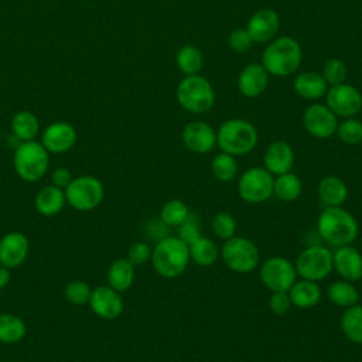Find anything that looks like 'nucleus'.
<instances>
[{
    "instance_id": "nucleus-18",
    "label": "nucleus",
    "mask_w": 362,
    "mask_h": 362,
    "mask_svg": "<svg viewBox=\"0 0 362 362\" xmlns=\"http://www.w3.org/2000/svg\"><path fill=\"white\" fill-rule=\"evenodd\" d=\"M332 269L342 280L359 281L362 279V252L352 245L337 247L332 253Z\"/></svg>"
},
{
    "instance_id": "nucleus-44",
    "label": "nucleus",
    "mask_w": 362,
    "mask_h": 362,
    "mask_svg": "<svg viewBox=\"0 0 362 362\" xmlns=\"http://www.w3.org/2000/svg\"><path fill=\"white\" fill-rule=\"evenodd\" d=\"M72 181V174L66 167H57L52 173H51V184L65 189L66 185Z\"/></svg>"
},
{
    "instance_id": "nucleus-29",
    "label": "nucleus",
    "mask_w": 362,
    "mask_h": 362,
    "mask_svg": "<svg viewBox=\"0 0 362 362\" xmlns=\"http://www.w3.org/2000/svg\"><path fill=\"white\" fill-rule=\"evenodd\" d=\"M27 334L25 322L21 317L11 313L0 314V342L1 344H17Z\"/></svg>"
},
{
    "instance_id": "nucleus-40",
    "label": "nucleus",
    "mask_w": 362,
    "mask_h": 362,
    "mask_svg": "<svg viewBox=\"0 0 362 362\" xmlns=\"http://www.w3.org/2000/svg\"><path fill=\"white\" fill-rule=\"evenodd\" d=\"M151 246L146 242H134L127 250V260L136 267L147 263L151 259Z\"/></svg>"
},
{
    "instance_id": "nucleus-11",
    "label": "nucleus",
    "mask_w": 362,
    "mask_h": 362,
    "mask_svg": "<svg viewBox=\"0 0 362 362\" xmlns=\"http://www.w3.org/2000/svg\"><path fill=\"white\" fill-rule=\"evenodd\" d=\"M260 280L270 291H288L297 280L294 263L283 256L266 259L260 266Z\"/></svg>"
},
{
    "instance_id": "nucleus-22",
    "label": "nucleus",
    "mask_w": 362,
    "mask_h": 362,
    "mask_svg": "<svg viewBox=\"0 0 362 362\" xmlns=\"http://www.w3.org/2000/svg\"><path fill=\"white\" fill-rule=\"evenodd\" d=\"M293 89L300 98L305 100H317L325 96L328 83L321 74L314 71H304L294 78Z\"/></svg>"
},
{
    "instance_id": "nucleus-31",
    "label": "nucleus",
    "mask_w": 362,
    "mask_h": 362,
    "mask_svg": "<svg viewBox=\"0 0 362 362\" xmlns=\"http://www.w3.org/2000/svg\"><path fill=\"white\" fill-rule=\"evenodd\" d=\"M341 329L344 335L354 344H362V305L354 304L341 315Z\"/></svg>"
},
{
    "instance_id": "nucleus-33",
    "label": "nucleus",
    "mask_w": 362,
    "mask_h": 362,
    "mask_svg": "<svg viewBox=\"0 0 362 362\" xmlns=\"http://www.w3.org/2000/svg\"><path fill=\"white\" fill-rule=\"evenodd\" d=\"M327 294L331 303L344 308L358 304V300H359V293L356 287L351 281H346L342 279L331 283L327 290Z\"/></svg>"
},
{
    "instance_id": "nucleus-30",
    "label": "nucleus",
    "mask_w": 362,
    "mask_h": 362,
    "mask_svg": "<svg viewBox=\"0 0 362 362\" xmlns=\"http://www.w3.org/2000/svg\"><path fill=\"white\" fill-rule=\"evenodd\" d=\"M301 191H303V182L296 174L288 171L274 177L273 194L280 201L293 202L301 195Z\"/></svg>"
},
{
    "instance_id": "nucleus-4",
    "label": "nucleus",
    "mask_w": 362,
    "mask_h": 362,
    "mask_svg": "<svg viewBox=\"0 0 362 362\" xmlns=\"http://www.w3.org/2000/svg\"><path fill=\"white\" fill-rule=\"evenodd\" d=\"M259 140L256 127L245 119L225 120L216 130V146L233 157L250 153Z\"/></svg>"
},
{
    "instance_id": "nucleus-17",
    "label": "nucleus",
    "mask_w": 362,
    "mask_h": 362,
    "mask_svg": "<svg viewBox=\"0 0 362 362\" xmlns=\"http://www.w3.org/2000/svg\"><path fill=\"white\" fill-rule=\"evenodd\" d=\"M30 253L28 238L17 230L7 232L0 238V264L11 269L21 266Z\"/></svg>"
},
{
    "instance_id": "nucleus-19",
    "label": "nucleus",
    "mask_w": 362,
    "mask_h": 362,
    "mask_svg": "<svg viewBox=\"0 0 362 362\" xmlns=\"http://www.w3.org/2000/svg\"><path fill=\"white\" fill-rule=\"evenodd\" d=\"M280 28V18L273 8H260L249 18L246 31L253 42L272 41Z\"/></svg>"
},
{
    "instance_id": "nucleus-8",
    "label": "nucleus",
    "mask_w": 362,
    "mask_h": 362,
    "mask_svg": "<svg viewBox=\"0 0 362 362\" xmlns=\"http://www.w3.org/2000/svg\"><path fill=\"white\" fill-rule=\"evenodd\" d=\"M221 257L225 266L235 273H249L259 266V249L247 238L232 236L221 247Z\"/></svg>"
},
{
    "instance_id": "nucleus-41",
    "label": "nucleus",
    "mask_w": 362,
    "mask_h": 362,
    "mask_svg": "<svg viewBox=\"0 0 362 362\" xmlns=\"http://www.w3.org/2000/svg\"><path fill=\"white\" fill-rule=\"evenodd\" d=\"M253 41L247 34L246 28H236L228 37V45L235 52H246L250 49Z\"/></svg>"
},
{
    "instance_id": "nucleus-20",
    "label": "nucleus",
    "mask_w": 362,
    "mask_h": 362,
    "mask_svg": "<svg viewBox=\"0 0 362 362\" xmlns=\"http://www.w3.org/2000/svg\"><path fill=\"white\" fill-rule=\"evenodd\" d=\"M294 164L293 147L284 140H276L270 143L263 154V167L272 175H280L288 173Z\"/></svg>"
},
{
    "instance_id": "nucleus-10",
    "label": "nucleus",
    "mask_w": 362,
    "mask_h": 362,
    "mask_svg": "<svg viewBox=\"0 0 362 362\" xmlns=\"http://www.w3.org/2000/svg\"><path fill=\"white\" fill-rule=\"evenodd\" d=\"M274 175L264 167L247 168L238 181V194L247 204H260L273 195Z\"/></svg>"
},
{
    "instance_id": "nucleus-36",
    "label": "nucleus",
    "mask_w": 362,
    "mask_h": 362,
    "mask_svg": "<svg viewBox=\"0 0 362 362\" xmlns=\"http://www.w3.org/2000/svg\"><path fill=\"white\" fill-rule=\"evenodd\" d=\"M92 287L83 280H71L64 287L65 300L74 305H85L89 303Z\"/></svg>"
},
{
    "instance_id": "nucleus-6",
    "label": "nucleus",
    "mask_w": 362,
    "mask_h": 362,
    "mask_svg": "<svg viewBox=\"0 0 362 362\" xmlns=\"http://www.w3.org/2000/svg\"><path fill=\"white\" fill-rule=\"evenodd\" d=\"M180 106L194 115L208 112L215 103V90L209 81L197 74L187 75L177 86L175 90Z\"/></svg>"
},
{
    "instance_id": "nucleus-15",
    "label": "nucleus",
    "mask_w": 362,
    "mask_h": 362,
    "mask_svg": "<svg viewBox=\"0 0 362 362\" xmlns=\"http://www.w3.org/2000/svg\"><path fill=\"white\" fill-rule=\"evenodd\" d=\"M76 130L68 122H52L41 133V144L49 154L69 151L76 143Z\"/></svg>"
},
{
    "instance_id": "nucleus-38",
    "label": "nucleus",
    "mask_w": 362,
    "mask_h": 362,
    "mask_svg": "<svg viewBox=\"0 0 362 362\" xmlns=\"http://www.w3.org/2000/svg\"><path fill=\"white\" fill-rule=\"evenodd\" d=\"M211 228H212V232L215 233V236L226 240V239L235 236L236 221L229 212H218L212 218Z\"/></svg>"
},
{
    "instance_id": "nucleus-45",
    "label": "nucleus",
    "mask_w": 362,
    "mask_h": 362,
    "mask_svg": "<svg viewBox=\"0 0 362 362\" xmlns=\"http://www.w3.org/2000/svg\"><path fill=\"white\" fill-rule=\"evenodd\" d=\"M10 280H11L10 269L3 266V264H0V290L6 288L8 286V283H10Z\"/></svg>"
},
{
    "instance_id": "nucleus-42",
    "label": "nucleus",
    "mask_w": 362,
    "mask_h": 362,
    "mask_svg": "<svg viewBox=\"0 0 362 362\" xmlns=\"http://www.w3.org/2000/svg\"><path fill=\"white\" fill-rule=\"evenodd\" d=\"M201 236L199 225L194 216H188L180 226H178V238L187 243L191 245L194 240H197Z\"/></svg>"
},
{
    "instance_id": "nucleus-37",
    "label": "nucleus",
    "mask_w": 362,
    "mask_h": 362,
    "mask_svg": "<svg viewBox=\"0 0 362 362\" xmlns=\"http://www.w3.org/2000/svg\"><path fill=\"white\" fill-rule=\"evenodd\" d=\"M335 133L345 144H359L362 143V122L355 117H346L342 122H338Z\"/></svg>"
},
{
    "instance_id": "nucleus-16",
    "label": "nucleus",
    "mask_w": 362,
    "mask_h": 362,
    "mask_svg": "<svg viewBox=\"0 0 362 362\" xmlns=\"http://www.w3.org/2000/svg\"><path fill=\"white\" fill-rule=\"evenodd\" d=\"M184 146L198 154H206L216 146V132L202 120H194L184 126L181 133Z\"/></svg>"
},
{
    "instance_id": "nucleus-43",
    "label": "nucleus",
    "mask_w": 362,
    "mask_h": 362,
    "mask_svg": "<svg viewBox=\"0 0 362 362\" xmlns=\"http://www.w3.org/2000/svg\"><path fill=\"white\" fill-rule=\"evenodd\" d=\"M291 307V301L288 297V291H272L269 298V308L276 315L287 314Z\"/></svg>"
},
{
    "instance_id": "nucleus-12",
    "label": "nucleus",
    "mask_w": 362,
    "mask_h": 362,
    "mask_svg": "<svg viewBox=\"0 0 362 362\" xmlns=\"http://www.w3.org/2000/svg\"><path fill=\"white\" fill-rule=\"evenodd\" d=\"M327 106L337 117H354L362 109V93L351 83H339L329 86L327 93Z\"/></svg>"
},
{
    "instance_id": "nucleus-32",
    "label": "nucleus",
    "mask_w": 362,
    "mask_h": 362,
    "mask_svg": "<svg viewBox=\"0 0 362 362\" xmlns=\"http://www.w3.org/2000/svg\"><path fill=\"white\" fill-rule=\"evenodd\" d=\"M175 64L178 69L187 76V75H197L202 69L204 65V57L202 52L191 44L182 45L175 55Z\"/></svg>"
},
{
    "instance_id": "nucleus-39",
    "label": "nucleus",
    "mask_w": 362,
    "mask_h": 362,
    "mask_svg": "<svg viewBox=\"0 0 362 362\" xmlns=\"http://www.w3.org/2000/svg\"><path fill=\"white\" fill-rule=\"evenodd\" d=\"M328 83V86L344 83L348 75L345 64L338 58H331L324 64L322 74H321Z\"/></svg>"
},
{
    "instance_id": "nucleus-23",
    "label": "nucleus",
    "mask_w": 362,
    "mask_h": 362,
    "mask_svg": "<svg viewBox=\"0 0 362 362\" xmlns=\"http://www.w3.org/2000/svg\"><path fill=\"white\" fill-rule=\"evenodd\" d=\"M66 199L64 189L52 184L42 187L34 198V208L42 216H54L59 214L64 209Z\"/></svg>"
},
{
    "instance_id": "nucleus-27",
    "label": "nucleus",
    "mask_w": 362,
    "mask_h": 362,
    "mask_svg": "<svg viewBox=\"0 0 362 362\" xmlns=\"http://www.w3.org/2000/svg\"><path fill=\"white\" fill-rule=\"evenodd\" d=\"M11 133L21 141L34 140L40 132V122L30 110H18L13 115L10 122Z\"/></svg>"
},
{
    "instance_id": "nucleus-35",
    "label": "nucleus",
    "mask_w": 362,
    "mask_h": 362,
    "mask_svg": "<svg viewBox=\"0 0 362 362\" xmlns=\"http://www.w3.org/2000/svg\"><path fill=\"white\" fill-rule=\"evenodd\" d=\"M188 216L189 209L187 204L177 198L167 201L160 211V219L167 226H180Z\"/></svg>"
},
{
    "instance_id": "nucleus-3",
    "label": "nucleus",
    "mask_w": 362,
    "mask_h": 362,
    "mask_svg": "<svg viewBox=\"0 0 362 362\" xmlns=\"http://www.w3.org/2000/svg\"><path fill=\"white\" fill-rule=\"evenodd\" d=\"M189 249L178 236L161 238L151 250V264L154 270L165 279L180 276L188 266Z\"/></svg>"
},
{
    "instance_id": "nucleus-13",
    "label": "nucleus",
    "mask_w": 362,
    "mask_h": 362,
    "mask_svg": "<svg viewBox=\"0 0 362 362\" xmlns=\"http://www.w3.org/2000/svg\"><path fill=\"white\" fill-rule=\"evenodd\" d=\"M303 124L308 134L315 139H329L338 127V117L322 103H311L303 113Z\"/></svg>"
},
{
    "instance_id": "nucleus-34",
    "label": "nucleus",
    "mask_w": 362,
    "mask_h": 362,
    "mask_svg": "<svg viewBox=\"0 0 362 362\" xmlns=\"http://www.w3.org/2000/svg\"><path fill=\"white\" fill-rule=\"evenodd\" d=\"M211 173L221 182L232 181L238 174V161L233 156L221 151L211 161Z\"/></svg>"
},
{
    "instance_id": "nucleus-2",
    "label": "nucleus",
    "mask_w": 362,
    "mask_h": 362,
    "mask_svg": "<svg viewBox=\"0 0 362 362\" xmlns=\"http://www.w3.org/2000/svg\"><path fill=\"white\" fill-rule=\"evenodd\" d=\"M303 51L298 41L288 35L273 38L262 54V65L267 74L288 76L300 68Z\"/></svg>"
},
{
    "instance_id": "nucleus-21",
    "label": "nucleus",
    "mask_w": 362,
    "mask_h": 362,
    "mask_svg": "<svg viewBox=\"0 0 362 362\" xmlns=\"http://www.w3.org/2000/svg\"><path fill=\"white\" fill-rule=\"evenodd\" d=\"M238 89L246 98H257L269 83V74L262 64H247L238 75Z\"/></svg>"
},
{
    "instance_id": "nucleus-5",
    "label": "nucleus",
    "mask_w": 362,
    "mask_h": 362,
    "mask_svg": "<svg viewBox=\"0 0 362 362\" xmlns=\"http://www.w3.org/2000/svg\"><path fill=\"white\" fill-rule=\"evenodd\" d=\"M16 174L25 182H37L44 178L49 167V153L41 141H21L13 156Z\"/></svg>"
},
{
    "instance_id": "nucleus-24",
    "label": "nucleus",
    "mask_w": 362,
    "mask_h": 362,
    "mask_svg": "<svg viewBox=\"0 0 362 362\" xmlns=\"http://www.w3.org/2000/svg\"><path fill=\"white\" fill-rule=\"evenodd\" d=\"M317 194L325 206H342L348 198V187L344 180L337 175H327L320 180Z\"/></svg>"
},
{
    "instance_id": "nucleus-7",
    "label": "nucleus",
    "mask_w": 362,
    "mask_h": 362,
    "mask_svg": "<svg viewBox=\"0 0 362 362\" xmlns=\"http://www.w3.org/2000/svg\"><path fill=\"white\" fill-rule=\"evenodd\" d=\"M66 204L79 212H89L98 208L105 197V187L98 177L79 175L64 189Z\"/></svg>"
},
{
    "instance_id": "nucleus-9",
    "label": "nucleus",
    "mask_w": 362,
    "mask_h": 362,
    "mask_svg": "<svg viewBox=\"0 0 362 362\" xmlns=\"http://www.w3.org/2000/svg\"><path fill=\"white\" fill-rule=\"evenodd\" d=\"M294 267L301 279L311 281L324 280L334 270L332 252L322 245H311L297 256Z\"/></svg>"
},
{
    "instance_id": "nucleus-26",
    "label": "nucleus",
    "mask_w": 362,
    "mask_h": 362,
    "mask_svg": "<svg viewBox=\"0 0 362 362\" xmlns=\"http://www.w3.org/2000/svg\"><path fill=\"white\" fill-rule=\"evenodd\" d=\"M107 286L119 293L129 290L134 281V266L127 260V257L115 259L106 273Z\"/></svg>"
},
{
    "instance_id": "nucleus-28",
    "label": "nucleus",
    "mask_w": 362,
    "mask_h": 362,
    "mask_svg": "<svg viewBox=\"0 0 362 362\" xmlns=\"http://www.w3.org/2000/svg\"><path fill=\"white\" fill-rule=\"evenodd\" d=\"M188 249L191 260L202 267L212 266L221 255L218 245L212 239L205 236H199L197 240L188 245Z\"/></svg>"
},
{
    "instance_id": "nucleus-1",
    "label": "nucleus",
    "mask_w": 362,
    "mask_h": 362,
    "mask_svg": "<svg viewBox=\"0 0 362 362\" xmlns=\"http://www.w3.org/2000/svg\"><path fill=\"white\" fill-rule=\"evenodd\" d=\"M355 216L342 206H325L317 219V232L329 246L351 245L358 236Z\"/></svg>"
},
{
    "instance_id": "nucleus-14",
    "label": "nucleus",
    "mask_w": 362,
    "mask_h": 362,
    "mask_svg": "<svg viewBox=\"0 0 362 362\" xmlns=\"http://www.w3.org/2000/svg\"><path fill=\"white\" fill-rule=\"evenodd\" d=\"M88 304L93 314L102 320H115L122 315L124 308L120 293L107 284L96 286L92 288Z\"/></svg>"
},
{
    "instance_id": "nucleus-25",
    "label": "nucleus",
    "mask_w": 362,
    "mask_h": 362,
    "mask_svg": "<svg viewBox=\"0 0 362 362\" xmlns=\"http://www.w3.org/2000/svg\"><path fill=\"white\" fill-rule=\"evenodd\" d=\"M291 305L298 308H311L321 300V288L317 281L300 279L288 290Z\"/></svg>"
}]
</instances>
